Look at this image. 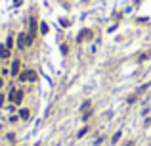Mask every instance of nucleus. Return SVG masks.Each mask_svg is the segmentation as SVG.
Here are the masks:
<instances>
[{"label":"nucleus","instance_id":"9d476101","mask_svg":"<svg viewBox=\"0 0 151 146\" xmlns=\"http://www.w3.org/2000/svg\"><path fill=\"white\" fill-rule=\"evenodd\" d=\"M88 108H90V102L86 100V102H84V104L80 106V108H78V110H80V112H88Z\"/></svg>","mask_w":151,"mask_h":146},{"label":"nucleus","instance_id":"ddd939ff","mask_svg":"<svg viewBox=\"0 0 151 146\" xmlns=\"http://www.w3.org/2000/svg\"><path fill=\"white\" fill-rule=\"evenodd\" d=\"M92 114H94V112H92V110H88V112H84V115H82V119H88V117H90V115Z\"/></svg>","mask_w":151,"mask_h":146},{"label":"nucleus","instance_id":"0eeeda50","mask_svg":"<svg viewBox=\"0 0 151 146\" xmlns=\"http://www.w3.org/2000/svg\"><path fill=\"white\" fill-rule=\"evenodd\" d=\"M29 115H31V112H29L27 108H23L21 112H19V117H21V119H29Z\"/></svg>","mask_w":151,"mask_h":146},{"label":"nucleus","instance_id":"6e6552de","mask_svg":"<svg viewBox=\"0 0 151 146\" xmlns=\"http://www.w3.org/2000/svg\"><path fill=\"white\" fill-rule=\"evenodd\" d=\"M40 33L42 35H48V23H44V21L40 23Z\"/></svg>","mask_w":151,"mask_h":146},{"label":"nucleus","instance_id":"2eb2a0df","mask_svg":"<svg viewBox=\"0 0 151 146\" xmlns=\"http://www.w3.org/2000/svg\"><path fill=\"white\" fill-rule=\"evenodd\" d=\"M2 85H4V79L0 77V88H2Z\"/></svg>","mask_w":151,"mask_h":146},{"label":"nucleus","instance_id":"f257e3e1","mask_svg":"<svg viewBox=\"0 0 151 146\" xmlns=\"http://www.w3.org/2000/svg\"><path fill=\"white\" fill-rule=\"evenodd\" d=\"M35 79H37V73L33 69H25V71L19 73V81H23V83H33Z\"/></svg>","mask_w":151,"mask_h":146},{"label":"nucleus","instance_id":"423d86ee","mask_svg":"<svg viewBox=\"0 0 151 146\" xmlns=\"http://www.w3.org/2000/svg\"><path fill=\"white\" fill-rule=\"evenodd\" d=\"M90 36H92V31L90 29H84V31L77 36V41H86V39H90Z\"/></svg>","mask_w":151,"mask_h":146},{"label":"nucleus","instance_id":"f03ea898","mask_svg":"<svg viewBox=\"0 0 151 146\" xmlns=\"http://www.w3.org/2000/svg\"><path fill=\"white\" fill-rule=\"evenodd\" d=\"M10 102L12 104H21V100H23V91H17V88H12L10 91Z\"/></svg>","mask_w":151,"mask_h":146},{"label":"nucleus","instance_id":"20e7f679","mask_svg":"<svg viewBox=\"0 0 151 146\" xmlns=\"http://www.w3.org/2000/svg\"><path fill=\"white\" fill-rule=\"evenodd\" d=\"M19 69H21V62H19V60H14V62H12V71H10V73L15 77V75L19 73Z\"/></svg>","mask_w":151,"mask_h":146},{"label":"nucleus","instance_id":"4468645a","mask_svg":"<svg viewBox=\"0 0 151 146\" xmlns=\"http://www.w3.org/2000/svg\"><path fill=\"white\" fill-rule=\"evenodd\" d=\"M149 56H151V52H145V54H142V56H140V62H142V60H147Z\"/></svg>","mask_w":151,"mask_h":146},{"label":"nucleus","instance_id":"39448f33","mask_svg":"<svg viewBox=\"0 0 151 146\" xmlns=\"http://www.w3.org/2000/svg\"><path fill=\"white\" fill-rule=\"evenodd\" d=\"M10 54H12V52H10V48H8L6 44L0 46V58H2V60H8V58H10Z\"/></svg>","mask_w":151,"mask_h":146},{"label":"nucleus","instance_id":"9b49d317","mask_svg":"<svg viewBox=\"0 0 151 146\" xmlns=\"http://www.w3.org/2000/svg\"><path fill=\"white\" fill-rule=\"evenodd\" d=\"M136 98H138V94H132V96H128V104H134V102H136Z\"/></svg>","mask_w":151,"mask_h":146},{"label":"nucleus","instance_id":"f8f14e48","mask_svg":"<svg viewBox=\"0 0 151 146\" xmlns=\"http://www.w3.org/2000/svg\"><path fill=\"white\" fill-rule=\"evenodd\" d=\"M86 133H88V127H84L82 131H78V138H80V137H84V135H86Z\"/></svg>","mask_w":151,"mask_h":146},{"label":"nucleus","instance_id":"7ed1b4c3","mask_svg":"<svg viewBox=\"0 0 151 146\" xmlns=\"http://www.w3.org/2000/svg\"><path fill=\"white\" fill-rule=\"evenodd\" d=\"M17 48H19V50L27 48V35H25V33H21V35L17 36Z\"/></svg>","mask_w":151,"mask_h":146},{"label":"nucleus","instance_id":"1a4fd4ad","mask_svg":"<svg viewBox=\"0 0 151 146\" xmlns=\"http://www.w3.org/2000/svg\"><path fill=\"white\" fill-rule=\"evenodd\" d=\"M119 138H121V131H117V133L113 135V138H111V142L115 144V142H119Z\"/></svg>","mask_w":151,"mask_h":146}]
</instances>
